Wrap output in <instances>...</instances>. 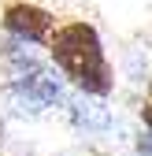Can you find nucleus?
Listing matches in <instances>:
<instances>
[{
	"instance_id": "f257e3e1",
	"label": "nucleus",
	"mask_w": 152,
	"mask_h": 156,
	"mask_svg": "<svg viewBox=\"0 0 152 156\" xmlns=\"http://www.w3.org/2000/svg\"><path fill=\"white\" fill-rule=\"evenodd\" d=\"M48 48H52V60L63 67V74L71 78L78 89L85 93H111V67L104 60V48H100V37L89 23H63L56 26V34H48Z\"/></svg>"
},
{
	"instance_id": "f03ea898",
	"label": "nucleus",
	"mask_w": 152,
	"mask_h": 156,
	"mask_svg": "<svg viewBox=\"0 0 152 156\" xmlns=\"http://www.w3.org/2000/svg\"><path fill=\"white\" fill-rule=\"evenodd\" d=\"M52 23L56 19L37 8V4H26V0H11V4L4 8V30L22 37V41H45V37L52 34Z\"/></svg>"
},
{
	"instance_id": "7ed1b4c3",
	"label": "nucleus",
	"mask_w": 152,
	"mask_h": 156,
	"mask_svg": "<svg viewBox=\"0 0 152 156\" xmlns=\"http://www.w3.org/2000/svg\"><path fill=\"white\" fill-rule=\"evenodd\" d=\"M137 152H141V156H152V134H148V138H141V141H137Z\"/></svg>"
}]
</instances>
